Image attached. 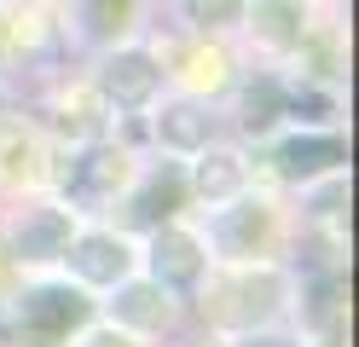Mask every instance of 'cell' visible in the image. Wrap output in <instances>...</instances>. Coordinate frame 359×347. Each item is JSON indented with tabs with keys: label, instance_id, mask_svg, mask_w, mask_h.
Wrapping results in <instances>:
<instances>
[{
	"label": "cell",
	"instance_id": "obj_1",
	"mask_svg": "<svg viewBox=\"0 0 359 347\" xmlns=\"http://www.w3.org/2000/svg\"><path fill=\"white\" fill-rule=\"evenodd\" d=\"M81 318H87V301L76 290H35V295H24V330H35V336H64Z\"/></svg>",
	"mask_w": 359,
	"mask_h": 347
},
{
	"label": "cell",
	"instance_id": "obj_2",
	"mask_svg": "<svg viewBox=\"0 0 359 347\" xmlns=\"http://www.w3.org/2000/svg\"><path fill=\"white\" fill-rule=\"evenodd\" d=\"M104 93L116 104H145L151 93H156V64L145 53H116L104 64Z\"/></svg>",
	"mask_w": 359,
	"mask_h": 347
},
{
	"label": "cell",
	"instance_id": "obj_3",
	"mask_svg": "<svg viewBox=\"0 0 359 347\" xmlns=\"http://www.w3.org/2000/svg\"><path fill=\"white\" fill-rule=\"evenodd\" d=\"M151 261H156V284H168V290H186L203 272V254H197V243L186 231H163L156 249H151Z\"/></svg>",
	"mask_w": 359,
	"mask_h": 347
},
{
	"label": "cell",
	"instance_id": "obj_4",
	"mask_svg": "<svg viewBox=\"0 0 359 347\" xmlns=\"http://www.w3.org/2000/svg\"><path fill=\"white\" fill-rule=\"evenodd\" d=\"M64 243H70V220L58 208H41L18 226V254L24 261H53V254H64Z\"/></svg>",
	"mask_w": 359,
	"mask_h": 347
},
{
	"label": "cell",
	"instance_id": "obj_5",
	"mask_svg": "<svg viewBox=\"0 0 359 347\" xmlns=\"http://www.w3.org/2000/svg\"><path fill=\"white\" fill-rule=\"evenodd\" d=\"M70 261H76V272L87 278V284H116V278L128 272V243L122 238H81Z\"/></svg>",
	"mask_w": 359,
	"mask_h": 347
},
{
	"label": "cell",
	"instance_id": "obj_6",
	"mask_svg": "<svg viewBox=\"0 0 359 347\" xmlns=\"http://www.w3.org/2000/svg\"><path fill=\"white\" fill-rule=\"evenodd\" d=\"M278 162H284L290 179H313V174H325V168L342 162V145H336V139H290L278 151Z\"/></svg>",
	"mask_w": 359,
	"mask_h": 347
},
{
	"label": "cell",
	"instance_id": "obj_7",
	"mask_svg": "<svg viewBox=\"0 0 359 347\" xmlns=\"http://www.w3.org/2000/svg\"><path fill=\"white\" fill-rule=\"evenodd\" d=\"M156 133H163V145H174V151H197L209 139V116L197 104H168L163 122H156Z\"/></svg>",
	"mask_w": 359,
	"mask_h": 347
},
{
	"label": "cell",
	"instance_id": "obj_8",
	"mask_svg": "<svg viewBox=\"0 0 359 347\" xmlns=\"http://www.w3.org/2000/svg\"><path fill=\"white\" fill-rule=\"evenodd\" d=\"M261 238H266V215H261V208H243V215L220 220V243H226V254H255Z\"/></svg>",
	"mask_w": 359,
	"mask_h": 347
},
{
	"label": "cell",
	"instance_id": "obj_9",
	"mask_svg": "<svg viewBox=\"0 0 359 347\" xmlns=\"http://www.w3.org/2000/svg\"><path fill=\"white\" fill-rule=\"evenodd\" d=\"M116 179H122V156L93 151V156H81V168H76V191H81V197H99V191H110Z\"/></svg>",
	"mask_w": 359,
	"mask_h": 347
},
{
	"label": "cell",
	"instance_id": "obj_10",
	"mask_svg": "<svg viewBox=\"0 0 359 347\" xmlns=\"http://www.w3.org/2000/svg\"><path fill=\"white\" fill-rule=\"evenodd\" d=\"M278 122V87L273 81H255L250 93H243V128L250 133H266Z\"/></svg>",
	"mask_w": 359,
	"mask_h": 347
},
{
	"label": "cell",
	"instance_id": "obj_11",
	"mask_svg": "<svg viewBox=\"0 0 359 347\" xmlns=\"http://www.w3.org/2000/svg\"><path fill=\"white\" fill-rule=\"evenodd\" d=\"M238 179H243V168H238V156H209L203 168H197V185H203L209 197H220V191H232Z\"/></svg>",
	"mask_w": 359,
	"mask_h": 347
},
{
	"label": "cell",
	"instance_id": "obj_12",
	"mask_svg": "<svg viewBox=\"0 0 359 347\" xmlns=\"http://www.w3.org/2000/svg\"><path fill=\"white\" fill-rule=\"evenodd\" d=\"M128 18H133V0H87V23H93L99 35H110V29H122Z\"/></svg>",
	"mask_w": 359,
	"mask_h": 347
},
{
	"label": "cell",
	"instance_id": "obj_13",
	"mask_svg": "<svg viewBox=\"0 0 359 347\" xmlns=\"http://www.w3.org/2000/svg\"><path fill=\"white\" fill-rule=\"evenodd\" d=\"M174 203H180V179H174V174H163V179H156L151 191H145L140 215H145V220H163V215H174Z\"/></svg>",
	"mask_w": 359,
	"mask_h": 347
},
{
	"label": "cell",
	"instance_id": "obj_14",
	"mask_svg": "<svg viewBox=\"0 0 359 347\" xmlns=\"http://www.w3.org/2000/svg\"><path fill=\"white\" fill-rule=\"evenodd\" d=\"M191 23H238L243 18V0H186Z\"/></svg>",
	"mask_w": 359,
	"mask_h": 347
},
{
	"label": "cell",
	"instance_id": "obj_15",
	"mask_svg": "<svg viewBox=\"0 0 359 347\" xmlns=\"http://www.w3.org/2000/svg\"><path fill=\"white\" fill-rule=\"evenodd\" d=\"M122 313H128L133 324H163L168 307H156V290H128V295H122Z\"/></svg>",
	"mask_w": 359,
	"mask_h": 347
},
{
	"label": "cell",
	"instance_id": "obj_16",
	"mask_svg": "<svg viewBox=\"0 0 359 347\" xmlns=\"http://www.w3.org/2000/svg\"><path fill=\"white\" fill-rule=\"evenodd\" d=\"M261 347H290V341H261Z\"/></svg>",
	"mask_w": 359,
	"mask_h": 347
}]
</instances>
